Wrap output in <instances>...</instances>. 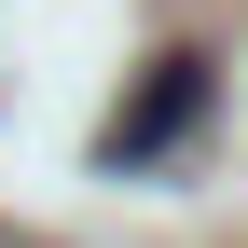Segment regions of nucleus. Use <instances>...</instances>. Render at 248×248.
<instances>
[{"label": "nucleus", "instance_id": "nucleus-1", "mask_svg": "<svg viewBox=\"0 0 248 248\" xmlns=\"http://www.w3.org/2000/svg\"><path fill=\"white\" fill-rule=\"evenodd\" d=\"M207 124H221V55L207 42H166V55H138L124 110L97 124V166L110 179H152V166H179V152H207Z\"/></svg>", "mask_w": 248, "mask_h": 248}]
</instances>
